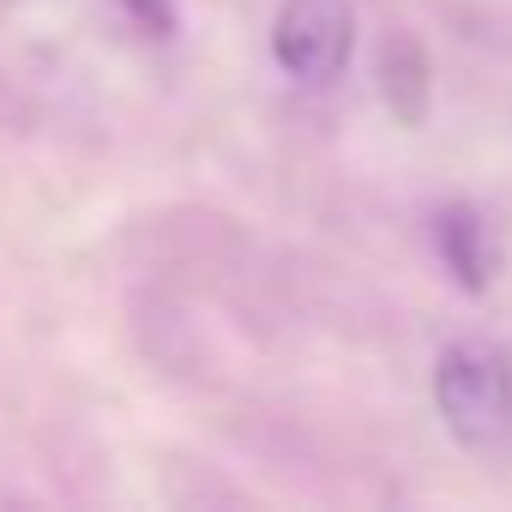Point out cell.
<instances>
[{"label": "cell", "mask_w": 512, "mask_h": 512, "mask_svg": "<svg viewBox=\"0 0 512 512\" xmlns=\"http://www.w3.org/2000/svg\"><path fill=\"white\" fill-rule=\"evenodd\" d=\"M434 404L464 446H494L512 434V356L500 344L464 338L434 368Z\"/></svg>", "instance_id": "6da1fadb"}, {"label": "cell", "mask_w": 512, "mask_h": 512, "mask_svg": "<svg viewBox=\"0 0 512 512\" xmlns=\"http://www.w3.org/2000/svg\"><path fill=\"white\" fill-rule=\"evenodd\" d=\"M350 49H356L350 0H284L272 25V55L296 85H332L350 67Z\"/></svg>", "instance_id": "7a4b0ae2"}, {"label": "cell", "mask_w": 512, "mask_h": 512, "mask_svg": "<svg viewBox=\"0 0 512 512\" xmlns=\"http://www.w3.org/2000/svg\"><path fill=\"white\" fill-rule=\"evenodd\" d=\"M434 241H440V260H446V272L470 290V296H482L488 284H494V241H488V223L470 211V205H446L440 217H434Z\"/></svg>", "instance_id": "3957f363"}, {"label": "cell", "mask_w": 512, "mask_h": 512, "mask_svg": "<svg viewBox=\"0 0 512 512\" xmlns=\"http://www.w3.org/2000/svg\"><path fill=\"white\" fill-rule=\"evenodd\" d=\"M127 7L151 25V37H169V7H163V0H127Z\"/></svg>", "instance_id": "277c9868"}]
</instances>
